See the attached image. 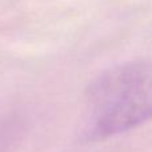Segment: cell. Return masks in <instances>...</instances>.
Listing matches in <instances>:
<instances>
[{"instance_id": "6da1fadb", "label": "cell", "mask_w": 152, "mask_h": 152, "mask_svg": "<svg viewBox=\"0 0 152 152\" xmlns=\"http://www.w3.org/2000/svg\"><path fill=\"white\" fill-rule=\"evenodd\" d=\"M88 135L104 139L152 119V61H132L104 72L88 89Z\"/></svg>"}]
</instances>
